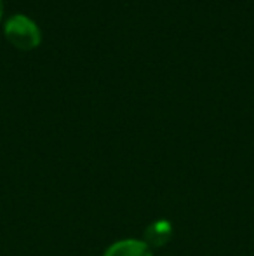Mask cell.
<instances>
[{"instance_id": "277c9868", "label": "cell", "mask_w": 254, "mask_h": 256, "mask_svg": "<svg viewBox=\"0 0 254 256\" xmlns=\"http://www.w3.org/2000/svg\"><path fill=\"white\" fill-rule=\"evenodd\" d=\"M2 14H3V2L0 0V20H2Z\"/></svg>"}, {"instance_id": "3957f363", "label": "cell", "mask_w": 254, "mask_h": 256, "mask_svg": "<svg viewBox=\"0 0 254 256\" xmlns=\"http://www.w3.org/2000/svg\"><path fill=\"white\" fill-rule=\"evenodd\" d=\"M103 256H153V253L143 240L122 239L108 246Z\"/></svg>"}, {"instance_id": "7a4b0ae2", "label": "cell", "mask_w": 254, "mask_h": 256, "mask_svg": "<svg viewBox=\"0 0 254 256\" xmlns=\"http://www.w3.org/2000/svg\"><path fill=\"white\" fill-rule=\"evenodd\" d=\"M173 237V225L167 220H157L152 225H148V228L145 230V239L143 242L150 248V250H159L164 248Z\"/></svg>"}, {"instance_id": "6da1fadb", "label": "cell", "mask_w": 254, "mask_h": 256, "mask_svg": "<svg viewBox=\"0 0 254 256\" xmlns=\"http://www.w3.org/2000/svg\"><path fill=\"white\" fill-rule=\"evenodd\" d=\"M3 34L5 38L21 51H30L35 49L42 40L40 28L37 26L31 18L24 14H14L3 24Z\"/></svg>"}]
</instances>
